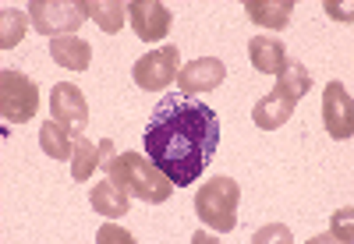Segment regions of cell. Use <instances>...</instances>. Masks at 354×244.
<instances>
[{"instance_id": "6da1fadb", "label": "cell", "mask_w": 354, "mask_h": 244, "mask_svg": "<svg viewBox=\"0 0 354 244\" xmlns=\"http://www.w3.org/2000/svg\"><path fill=\"white\" fill-rule=\"evenodd\" d=\"M220 145V117L198 96H163L145 128V152L177 188L195 185Z\"/></svg>"}, {"instance_id": "7a4b0ae2", "label": "cell", "mask_w": 354, "mask_h": 244, "mask_svg": "<svg viewBox=\"0 0 354 244\" xmlns=\"http://www.w3.org/2000/svg\"><path fill=\"white\" fill-rule=\"evenodd\" d=\"M106 173L113 185H121L128 195L142 198V202H167L170 191H174V180L149 160V156H142V152H121V156H113L106 163Z\"/></svg>"}, {"instance_id": "3957f363", "label": "cell", "mask_w": 354, "mask_h": 244, "mask_svg": "<svg viewBox=\"0 0 354 244\" xmlns=\"http://www.w3.org/2000/svg\"><path fill=\"white\" fill-rule=\"evenodd\" d=\"M308 88H312V75L298 64V60H287V68H283L277 88H273L270 96H262V100L255 103L252 120H255L262 131L283 128L287 120H290V113H294V106L301 103V96L308 93Z\"/></svg>"}, {"instance_id": "277c9868", "label": "cell", "mask_w": 354, "mask_h": 244, "mask_svg": "<svg viewBox=\"0 0 354 244\" xmlns=\"http://www.w3.org/2000/svg\"><path fill=\"white\" fill-rule=\"evenodd\" d=\"M238 202H241V185L230 177H213L205 180L195 195V212L202 216L205 227L216 234H230L238 227Z\"/></svg>"}, {"instance_id": "5b68a950", "label": "cell", "mask_w": 354, "mask_h": 244, "mask_svg": "<svg viewBox=\"0 0 354 244\" xmlns=\"http://www.w3.org/2000/svg\"><path fill=\"white\" fill-rule=\"evenodd\" d=\"M28 18H32L36 32L43 36H71L75 28L88 18V0H32V4L25 8Z\"/></svg>"}, {"instance_id": "8992f818", "label": "cell", "mask_w": 354, "mask_h": 244, "mask_svg": "<svg viewBox=\"0 0 354 244\" xmlns=\"http://www.w3.org/2000/svg\"><path fill=\"white\" fill-rule=\"evenodd\" d=\"M36 110H39L36 82L15 68H8L0 75V113H4V120L8 124H28L36 117Z\"/></svg>"}, {"instance_id": "52a82bcc", "label": "cell", "mask_w": 354, "mask_h": 244, "mask_svg": "<svg viewBox=\"0 0 354 244\" xmlns=\"http://www.w3.org/2000/svg\"><path fill=\"white\" fill-rule=\"evenodd\" d=\"M177 46H160L153 53H145L138 64H135V82L138 88H145V93H163V88L177 78Z\"/></svg>"}, {"instance_id": "ba28073f", "label": "cell", "mask_w": 354, "mask_h": 244, "mask_svg": "<svg viewBox=\"0 0 354 244\" xmlns=\"http://www.w3.org/2000/svg\"><path fill=\"white\" fill-rule=\"evenodd\" d=\"M322 124L340 142L354 135V103H351V93L344 88V82H330L326 93H322Z\"/></svg>"}, {"instance_id": "9c48e42d", "label": "cell", "mask_w": 354, "mask_h": 244, "mask_svg": "<svg viewBox=\"0 0 354 244\" xmlns=\"http://www.w3.org/2000/svg\"><path fill=\"white\" fill-rule=\"evenodd\" d=\"M223 78H227V68L216 57H198V60H192V64H185L181 71H177V85H181L185 96L213 93V88L223 85Z\"/></svg>"}, {"instance_id": "30bf717a", "label": "cell", "mask_w": 354, "mask_h": 244, "mask_svg": "<svg viewBox=\"0 0 354 244\" xmlns=\"http://www.w3.org/2000/svg\"><path fill=\"white\" fill-rule=\"evenodd\" d=\"M128 15H131V28L135 36L145 39V43H156L170 32V11L160 0H131L128 4Z\"/></svg>"}, {"instance_id": "8fae6325", "label": "cell", "mask_w": 354, "mask_h": 244, "mask_svg": "<svg viewBox=\"0 0 354 244\" xmlns=\"http://www.w3.org/2000/svg\"><path fill=\"white\" fill-rule=\"evenodd\" d=\"M50 110H53V120L68 124L71 131H85V124H88V103H85L78 85H64V82L53 85Z\"/></svg>"}, {"instance_id": "7c38bea8", "label": "cell", "mask_w": 354, "mask_h": 244, "mask_svg": "<svg viewBox=\"0 0 354 244\" xmlns=\"http://www.w3.org/2000/svg\"><path fill=\"white\" fill-rule=\"evenodd\" d=\"M248 57H252V68L259 75H283V68H287V46L280 39H270V36L248 39Z\"/></svg>"}, {"instance_id": "4fadbf2b", "label": "cell", "mask_w": 354, "mask_h": 244, "mask_svg": "<svg viewBox=\"0 0 354 244\" xmlns=\"http://www.w3.org/2000/svg\"><path fill=\"white\" fill-rule=\"evenodd\" d=\"M50 57L61 68L85 71L88 60H93V46H88L85 39H78V36H57V39H50Z\"/></svg>"}, {"instance_id": "5bb4252c", "label": "cell", "mask_w": 354, "mask_h": 244, "mask_svg": "<svg viewBox=\"0 0 354 244\" xmlns=\"http://www.w3.org/2000/svg\"><path fill=\"white\" fill-rule=\"evenodd\" d=\"M110 149H113L110 138H103L100 145H93L88 138H78V142H75V152H71V177H75V180H88Z\"/></svg>"}, {"instance_id": "9a60e30c", "label": "cell", "mask_w": 354, "mask_h": 244, "mask_svg": "<svg viewBox=\"0 0 354 244\" xmlns=\"http://www.w3.org/2000/svg\"><path fill=\"white\" fill-rule=\"evenodd\" d=\"M245 11L262 28H283L294 15V0H248Z\"/></svg>"}, {"instance_id": "2e32d148", "label": "cell", "mask_w": 354, "mask_h": 244, "mask_svg": "<svg viewBox=\"0 0 354 244\" xmlns=\"http://www.w3.org/2000/svg\"><path fill=\"white\" fill-rule=\"evenodd\" d=\"M88 202H93V209L103 212V216H124V212H128V191L121 185H113L110 177L100 180V185L93 188Z\"/></svg>"}, {"instance_id": "e0dca14e", "label": "cell", "mask_w": 354, "mask_h": 244, "mask_svg": "<svg viewBox=\"0 0 354 244\" xmlns=\"http://www.w3.org/2000/svg\"><path fill=\"white\" fill-rule=\"evenodd\" d=\"M39 145L50 160H68L75 152V142H71V128L61 124V120H50V124L39 128Z\"/></svg>"}, {"instance_id": "ac0fdd59", "label": "cell", "mask_w": 354, "mask_h": 244, "mask_svg": "<svg viewBox=\"0 0 354 244\" xmlns=\"http://www.w3.org/2000/svg\"><path fill=\"white\" fill-rule=\"evenodd\" d=\"M124 11H128V4H121V0H88V18H93L103 32H121Z\"/></svg>"}, {"instance_id": "d6986e66", "label": "cell", "mask_w": 354, "mask_h": 244, "mask_svg": "<svg viewBox=\"0 0 354 244\" xmlns=\"http://www.w3.org/2000/svg\"><path fill=\"white\" fill-rule=\"evenodd\" d=\"M25 36V15L18 8H4V25H0V46L15 50Z\"/></svg>"}, {"instance_id": "ffe728a7", "label": "cell", "mask_w": 354, "mask_h": 244, "mask_svg": "<svg viewBox=\"0 0 354 244\" xmlns=\"http://www.w3.org/2000/svg\"><path fill=\"white\" fill-rule=\"evenodd\" d=\"M96 241H100V244H117V241H121V244H131L135 237H131L128 230H121V227H110V223H106V227H100Z\"/></svg>"}, {"instance_id": "44dd1931", "label": "cell", "mask_w": 354, "mask_h": 244, "mask_svg": "<svg viewBox=\"0 0 354 244\" xmlns=\"http://www.w3.org/2000/svg\"><path fill=\"white\" fill-rule=\"evenodd\" d=\"M333 241H351V209H340L333 216Z\"/></svg>"}, {"instance_id": "7402d4cb", "label": "cell", "mask_w": 354, "mask_h": 244, "mask_svg": "<svg viewBox=\"0 0 354 244\" xmlns=\"http://www.w3.org/2000/svg\"><path fill=\"white\" fill-rule=\"evenodd\" d=\"M252 241H255V244H266V241H290V230H287V227H262Z\"/></svg>"}]
</instances>
